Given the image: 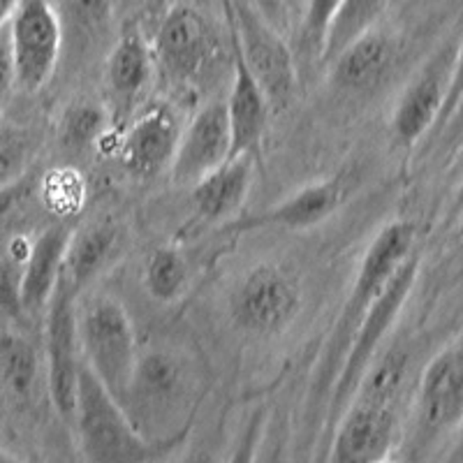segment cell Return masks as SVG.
<instances>
[{
    "instance_id": "obj_28",
    "label": "cell",
    "mask_w": 463,
    "mask_h": 463,
    "mask_svg": "<svg viewBox=\"0 0 463 463\" xmlns=\"http://www.w3.org/2000/svg\"><path fill=\"white\" fill-rule=\"evenodd\" d=\"M107 116L105 109L93 102H74L63 116V126H61V137L68 148H81L90 146L98 139L105 137Z\"/></svg>"
},
{
    "instance_id": "obj_25",
    "label": "cell",
    "mask_w": 463,
    "mask_h": 463,
    "mask_svg": "<svg viewBox=\"0 0 463 463\" xmlns=\"http://www.w3.org/2000/svg\"><path fill=\"white\" fill-rule=\"evenodd\" d=\"M61 26L77 31L84 40L107 37L114 19V0H58L56 5Z\"/></svg>"
},
{
    "instance_id": "obj_15",
    "label": "cell",
    "mask_w": 463,
    "mask_h": 463,
    "mask_svg": "<svg viewBox=\"0 0 463 463\" xmlns=\"http://www.w3.org/2000/svg\"><path fill=\"white\" fill-rule=\"evenodd\" d=\"M179 116L165 102H153L130 123L121 139V160L137 179L169 172L181 137Z\"/></svg>"
},
{
    "instance_id": "obj_32",
    "label": "cell",
    "mask_w": 463,
    "mask_h": 463,
    "mask_svg": "<svg viewBox=\"0 0 463 463\" xmlns=\"http://www.w3.org/2000/svg\"><path fill=\"white\" fill-rule=\"evenodd\" d=\"M255 3V10L267 19L269 24L274 28H280L288 24V7H285L283 0H253Z\"/></svg>"
},
{
    "instance_id": "obj_31",
    "label": "cell",
    "mask_w": 463,
    "mask_h": 463,
    "mask_svg": "<svg viewBox=\"0 0 463 463\" xmlns=\"http://www.w3.org/2000/svg\"><path fill=\"white\" fill-rule=\"evenodd\" d=\"M14 89V61H12L7 24L0 26V100Z\"/></svg>"
},
{
    "instance_id": "obj_14",
    "label": "cell",
    "mask_w": 463,
    "mask_h": 463,
    "mask_svg": "<svg viewBox=\"0 0 463 463\" xmlns=\"http://www.w3.org/2000/svg\"><path fill=\"white\" fill-rule=\"evenodd\" d=\"M230 123L225 100H211L181 130L169 176L176 185H193L230 158Z\"/></svg>"
},
{
    "instance_id": "obj_20",
    "label": "cell",
    "mask_w": 463,
    "mask_h": 463,
    "mask_svg": "<svg viewBox=\"0 0 463 463\" xmlns=\"http://www.w3.org/2000/svg\"><path fill=\"white\" fill-rule=\"evenodd\" d=\"M343 193L336 181H317L304 185L299 193L289 195L280 204L271 206L260 216H250L237 225V230L255 227H280V230H308L320 225L341 206Z\"/></svg>"
},
{
    "instance_id": "obj_13",
    "label": "cell",
    "mask_w": 463,
    "mask_h": 463,
    "mask_svg": "<svg viewBox=\"0 0 463 463\" xmlns=\"http://www.w3.org/2000/svg\"><path fill=\"white\" fill-rule=\"evenodd\" d=\"M213 49V33L204 16L195 7L174 5L156 31L151 52L174 81L193 84L209 70Z\"/></svg>"
},
{
    "instance_id": "obj_11",
    "label": "cell",
    "mask_w": 463,
    "mask_h": 463,
    "mask_svg": "<svg viewBox=\"0 0 463 463\" xmlns=\"http://www.w3.org/2000/svg\"><path fill=\"white\" fill-rule=\"evenodd\" d=\"M401 436V405L353 396L338 415L326 448L336 463H378L392 457Z\"/></svg>"
},
{
    "instance_id": "obj_3",
    "label": "cell",
    "mask_w": 463,
    "mask_h": 463,
    "mask_svg": "<svg viewBox=\"0 0 463 463\" xmlns=\"http://www.w3.org/2000/svg\"><path fill=\"white\" fill-rule=\"evenodd\" d=\"M70 427L74 429L77 445L89 461H151L167 449L165 445L146 440L135 429L126 408L84 362H80L77 371V394Z\"/></svg>"
},
{
    "instance_id": "obj_9",
    "label": "cell",
    "mask_w": 463,
    "mask_h": 463,
    "mask_svg": "<svg viewBox=\"0 0 463 463\" xmlns=\"http://www.w3.org/2000/svg\"><path fill=\"white\" fill-rule=\"evenodd\" d=\"M77 295L63 274L47 301V325H44V347H47V384L49 396L65 424H72L74 394H77V371H80V343H77Z\"/></svg>"
},
{
    "instance_id": "obj_7",
    "label": "cell",
    "mask_w": 463,
    "mask_h": 463,
    "mask_svg": "<svg viewBox=\"0 0 463 463\" xmlns=\"http://www.w3.org/2000/svg\"><path fill=\"white\" fill-rule=\"evenodd\" d=\"M232 22V47L241 53L246 68L262 86L271 109H283L297 89L295 56L279 28L250 5H227Z\"/></svg>"
},
{
    "instance_id": "obj_10",
    "label": "cell",
    "mask_w": 463,
    "mask_h": 463,
    "mask_svg": "<svg viewBox=\"0 0 463 463\" xmlns=\"http://www.w3.org/2000/svg\"><path fill=\"white\" fill-rule=\"evenodd\" d=\"M458 52L457 43L438 49L401 93L392 114V135L401 146H412L424 137L458 86Z\"/></svg>"
},
{
    "instance_id": "obj_4",
    "label": "cell",
    "mask_w": 463,
    "mask_h": 463,
    "mask_svg": "<svg viewBox=\"0 0 463 463\" xmlns=\"http://www.w3.org/2000/svg\"><path fill=\"white\" fill-rule=\"evenodd\" d=\"M417 274H420V255L412 250L403 262L396 267L390 280L383 285L375 301L371 304L369 313L359 322L357 332H354L353 343L347 347L345 357H343L341 369H338L336 378H334L332 390L326 396V427H325V448L329 440L334 424H336L338 415L345 411V405L353 399L354 390H357L359 380L366 373L373 359L378 357L380 347L387 341V334L392 332V326L399 320L401 311H403L405 301L411 297L412 288L417 283Z\"/></svg>"
},
{
    "instance_id": "obj_21",
    "label": "cell",
    "mask_w": 463,
    "mask_h": 463,
    "mask_svg": "<svg viewBox=\"0 0 463 463\" xmlns=\"http://www.w3.org/2000/svg\"><path fill=\"white\" fill-rule=\"evenodd\" d=\"M153 72L151 44L137 28L123 33L107 58V86L123 105H132L146 90Z\"/></svg>"
},
{
    "instance_id": "obj_23",
    "label": "cell",
    "mask_w": 463,
    "mask_h": 463,
    "mask_svg": "<svg viewBox=\"0 0 463 463\" xmlns=\"http://www.w3.org/2000/svg\"><path fill=\"white\" fill-rule=\"evenodd\" d=\"M392 0H341L320 44L322 63H332L347 44L375 28Z\"/></svg>"
},
{
    "instance_id": "obj_8",
    "label": "cell",
    "mask_w": 463,
    "mask_h": 463,
    "mask_svg": "<svg viewBox=\"0 0 463 463\" xmlns=\"http://www.w3.org/2000/svg\"><path fill=\"white\" fill-rule=\"evenodd\" d=\"M12 61H14V89L35 93L56 72L63 26L56 5L49 0H19L7 19Z\"/></svg>"
},
{
    "instance_id": "obj_22",
    "label": "cell",
    "mask_w": 463,
    "mask_h": 463,
    "mask_svg": "<svg viewBox=\"0 0 463 463\" xmlns=\"http://www.w3.org/2000/svg\"><path fill=\"white\" fill-rule=\"evenodd\" d=\"M116 246H118V232L109 222L81 227L80 232L72 230L61 274L81 292L84 285L90 283L111 262Z\"/></svg>"
},
{
    "instance_id": "obj_33",
    "label": "cell",
    "mask_w": 463,
    "mask_h": 463,
    "mask_svg": "<svg viewBox=\"0 0 463 463\" xmlns=\"http://www.w3.org/2000/svg\"><path fill=\"white\" fill-rule=\"evenodd\" d=\"M19 3V0H0V26L3 24H7V19H10L12 10H14V5Z\"/></svg>"
},
{
    "instance_id": "obj_34",
    "label": "cell",
    "mask_w": 463,
    "mask_h": 463,
    "mask_svg": "<svg viewBox=\"0 0 463 463\" xmlns=\"http://www.w3.org/2000/svg\"><path fill=\"white\" fill-rule=\"evenodd\" d=\"M283 3H285V7H288V12H289V10H292V7L297 5V3H299V0H283Z\"/></svg>"
},
{
    "instance_id": "obj_17",
    "label": "cell",
    "mask_w": 463,
    "mask_h": 463,
    "mask_svg": "<svg viewBox=\"0 0 463 463\" xmlns=\"http://www.w3.org/2000/svg\"><path fill=\"white\" fill-rule=\"evenodd\" d=\"M70 234L72 227L52 225L40 232L35 241H31L19 271V306L24 311L35 313L47 306L63 269Z\"/></svg>"
},
{
    "instance_id": "obj_6",
    "label": "cell",
    "mask_w": 463,
    "mask_h": 463,
    "mask_svg": "<svg viewBox=\"0 0 463 463\" xmlns=\"http://www.w3.org/2000/svg\"><path fill=\"white\" fill-rule=\"evenodd\" d=\"M463 420V357L461 343L445 345L421 373L412 401L411 445L427 452L431 445L458 431Z\"/></svg>"
},
{
    "instance_id": "obj_18",
    "label": "cell",
    "mask_w": 463,
    "mask_h": 463,
    "mask_svg": "<svg viewBox=\"0 0 463 463\" xmlns=\"http://www.w3.org/2000/svg\"><path fill=\"white\" fill-rule=\"evenodd\" d=\"M250 184H253V158L234 156L190 185L193 188L190 200L202 221H225L241 209L250 193Z\"/></svg>"
},
{
    "instance_id": "obj_27",
    "label": "cell",
    "mask_w": 463,
    "mask_h": 463,
    "mask_svg": "<svg viewBox=\"0 0 463 463\" xmlns=\"http://www.w3.org/2000/svg\"><path fill=\"white\" fill-rule=\"evenodd\" d=\"M35 380V354L22 338H0V383L7 392L26 396Z\"/></svg>"
},
{
    "instance_id": "obj_29",
    "label": "cell",
    "mask_w": 463,
    "mask_h": 463,
    "mask_svg": "<svg viewBox=\"0 0 463 463\" xmlns=\"http://www.w3.org/2000/svg\"><path fill=\"white\" fill-rule=\"evenodd\" d=\"M84 179L74 169H53L43 179L40 197L43 204L58 216H70L84 204Z\"/></svg>"
},
{
    "instance_id": "obj_2",
    "label": "cell",
    "mask_w": 463,
    "mask_h": 463,
    "mask_svg": "<svg viewBox=\"0 0 463 463\" xmlns=\"http://www.w3.org/2000/svg\"><path fill=\"white\" fill-rule=\"evenodd\" d=\"M121 405L146 440L176 445L195 411V378L188 364L165 350L139 354Z\"/></svg>"
},
{
    "instance_id": "obj_16",
    "label": "cell",
    "mask_w": 463,
    "mask_h": 463,
    "mask_svg": "<svg viewBox=\"0 0 463 463\" xmlns=\"http://www.w3.org/2000/svg\"><path fill=\"white\" fill-rule=\"evenodd\" d=\"M227 123H230V158L250 156L262 142L267 130L269 105L262 86L246 68L241 53L232 47V89L225 98Z\"/></svg>"
},
{
    "instance_id": "obj_12",
    "label": "cell",
    "mask_w": 463,
    "mask_h": 463,
    "mask_svg": "<svg viewBox=\"0 0 463 463\" xmlns=\"http://www.w3.org/2000/svg\"><path fill=\"white\" fill-rule=\"evenodd\" d=\"M232 317L250 334H271L299 311V289L292 276L276 264H258L232 292Z\"/></svg>"
},
{
    "instance_id": "obj_30",
    "label": "cell",
    "mask_w": 463,
    "mask_h": 463,
    "mask_svg": "<svg viewBox=\"0 0 463 463\" xmlns=\"http://www.w3.org/2000/svg\"><path fill=\"white\" fill-rule=\"evenodd\" d=\"M341 0H304V16H301V35L311 47L320 52L322 37H325L326 26L332 22Z\"/></svg>"
},
{
    "instance_id": "obj_24",
    "label": "cell",
    "mask_w": 463,
    "mask_h": 463,
    "mask_svg": "<svg viewBox=\"0 0 463 463\" xmlns=\"http://www.w3.org/2000/svg\"><path fill=\"white\" fill-rule=\"evenodd\" d=\"M146 292L160 304H172L184 295L188 285V264L174 248H158L146 262L144 271Z\"/></svg>"
},
{
    "instance_id": "obj_1",
    "label": "cell",
    "mask_w": 463,
    "mask_h": 463,
    "mask_svg": "<svg viewBox=\"0 0 463 463\" xmlns=\"http://www.w3.org/2000/svg\"><path fill=\"white\" fill-rule=\"evenodd\" d=\"M412 250H415V225L396 221L384 225L369 246V250L364 253L353 292L343 301L341 313H338L332 332L326 334L325 345H322L320 362H317L316 375H313L311 383V394H308V412L317 411L322 403H326V396H329L334 378L341 369L347 347L353 343L359 322L369 313L371 304L375 301L383 285L390 280L396 267Z\"/></svg>"
},
{
    "instance_id": "obj_5",
    "label": "cell",
    "mask_w": 463,
    "mask_h": 463,
    "mask_svg": "<svg viewBox=\"0 0 463 463\" xmlns=\"http://www.w3.org/2000/svg\"><path fill=\"white\" fill-rule=\"evenodd\" d=\"M77 343L84 364L121 403L137 364L130 316L111 297H95L77 313Z\"/></svg>"
},
{
    "instance_id": "obj_19",
    "label": "cell",
    "mask_w": 463,
    "mask_h": 463,
    "mask_svg": "<svg viewBox=\"0 0 463 463\" xmlns=\"http://www.w3.org/2000/svg\"><path fill=\"white\" fill-rule=\"evenodd\" d=\"M396 58V44L383 31H366L347 44L332 63V80L343 90H369L384 80Z\"/></svg>"
},
{
    "instance_id": "obj_26",
    "label": "cell",
    "mask_w": 463,
    "mask_h": 463,
    "mask_svg": "<svg viewBox=\"0 0 463 463\" xmlns=\"http://www.w3.org/2000/svg\"><path fill=\"white\" fill-rule=\"evenodd\" d=\"M35 156L31 132L14 123H0V190L24 179Z\"/></svg>"
}]
</instances>
